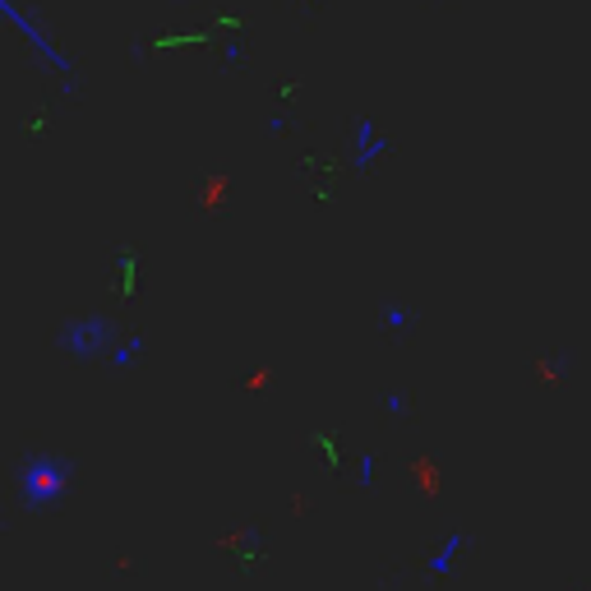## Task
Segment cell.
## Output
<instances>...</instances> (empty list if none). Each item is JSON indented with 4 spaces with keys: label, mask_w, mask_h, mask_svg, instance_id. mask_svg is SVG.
Listing matches in <instances>:
<instances>
[{
    "label": "cell",
    "mask_w": 591,
    "mask_h": 591,
    "mask_svg": "<svg viewBox=\"0 0 591 591\" xmlns=\"http://www.w3.org/2000/svg\"><path fill=\"white\" fill-rule=\"evenodd\" d=\"M5 14H10L14 24L24 28V33H28V47H33V51H42V61H47V65H51V70H61V74H70V61H65L61 51L51 47V42H47V37H42V33H37V28H33V24H28V14H24V10H19V5H14V0H5Z\"/></svg>",
    "instance_id": "cell-1"
},
{
    "label": "cell",
    "mask_w": 591,
    "mask_h": 591,
    "mask_svg": "<svg viewBox=\"0 0 591 591\" xmlns=\"http://www.w3.org/2000/svg\"><path fill=\"white\" fill-rule=\"evenodd\" d=\"M116 333H111V324L107 319H88V324H79V328H70V338H65V347H74L79 342V356H88V342H111Z\"/></svg>",
    "instance_id": "cell-2"
},
{
    "label": "cell",
    "mask_w": 591,
    "mask_h": 591,
    "mask_svg": "<svg viewBox=\"0 0 591 591\" xmlns=\"http://www.w3.org/2000/svg\"><path fill=\"white\" fill-rule=\"evenodd\" d=\"M411 324V314L402 310V305H393V310H388V328H407Z\"/></svg>",
    "instance_id": "cell-3"
}]
</instances>
